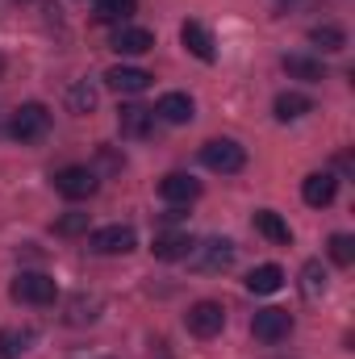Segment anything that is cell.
Here are the masks:
<instances>
[{
    "label": "cell",
    "mask_w": 355,
    "mask_h": 359,
    "mask_svg": "<svg viewBox=\"0 0 355 359\" xmlns=\"http://www.w3.org/2000/svg\"><path fill=\"white\" fill-rule=\"evenodd\" d=\"M8 297L21 301V305H55V301H59V284H55V276H46V271H21V276L8 284Z\"/></svg>",
    "instance_id": "1"
},
{
    "label": "cell",
    "mask_w": 355,
    "mask_h": 359,
    "mask_svg": "<svg viewBox=\"0 0 355 359\" xmlns=\"http://www.w3.org/2000/svg\"><path fill=\"white\" fill-rule=\"evenodd\" d=\"M8 134H13L17 142H42V138L51 134V109L38 104V100L21 104V109L8 117Z\"/></svg>",
    "instance_id": "2"
},
{
    "label": "cell",
    "mask_w": 355,
    "mask_h": 359,
    "mask_svg": "<svg viewBox=\"0 0 355 359\" xmlns=\"http://www.w3.org/2000/svg\"><path fill=\"white\" fill-rule=\"evenodd\" d=\"M201 163H205L209 172H217V176H234V172L247 168V151H243L234 138H209V142L201 147Z\"/></svg>",
    "instance_id": "3"
},
{
    "label": "cell",
    "mask_w": 355,
    "mask_h": 359,
    "mask_svg": "<svg viewBox=\"0 0 355 359\" xmlns=\"http://www.w3.org/2000/svg\"><path fill=\"white\" fill-rule=\"evenodd\" d=\"M184 326H188L192 339H217L226 330V309L217 301H196V305H188Z\"/></svg>",
    "instance_id": "4"
},
{
    "label": "cell",
    "mask_w": 355,
    "mask_h": 359,
    "mask_svg": "<svg viewBox=\"0 0 355 359\" xmlns=\"http://www.w3.org/2000/svg\"><path fill=\"white\" fill-rule=\"evenodd\" d=\"M55 188H59V196H67V201H88V196H96L100 180H96L92 168L72 163V168H59V172H55Z\"/></svg>",
    "instance_id": "5"
},
{
    "label": "cell",
    "mask_w": 355,
    "mask_h": 359,
    "mask_svg": "<svg viewBox=\"0 0 355 359\" xmlns=\"http://www.w3.org/2000/svg\"><path fill=\"white\" fill-rule=\"evenodd\" d=\"M88 247L96 255H130L138 247V234L130 226H100L88 234Z\"/></svg>",
    "instance_id": "6"
},
{
    "label": "cell",
    "mask_w": 355,
    "mask_h": 359,
    "mask_svg": "<svg viewBox=\"0 0 355 359\" xmlns=\"http://www.w3.org/2000/svg\"><path fill=\"white\" fill-rule=\"evenodd\" d=\"M251 334L260 339V343H284L288 334H293V313L288 309H260L255 313V322H251Z\"/></svg>",
    "instance_id": "7"
},
{
    "label": "cell",
    "mask_w": 355,
    "mask_h": 359,
    "mask_svg": "<svg viewBox=\"0 0 355 359\" xmlns=\"http://www.w3.org/2000/svg\"><path fill=\"white\" fill-rule=\"evenodd\" d=\"M335 196H339V176L335 172H309L301 180V201L309 209H326V205H335Z\"/></svg>",
    "instance_id": "8"
},
{
    "label": "cell",
    "mask_w": 355,
    "mask_h": 359,
    "mask_svg": "<svg viewBox=\"0 0 355 359\" xmlns=\"http://www.w3.org/2000/svg\"><path fill=\"white\" fill-rule=\"evenodd\" d=\"M155 109L147 104H121L117 109V126H121V138H151L155 134Z\"/></svg>",
    "instance_id": "9"
},
{
    "label": "cell",
    "mask_w": 355,
    "mask_h": 359,
    "mask_svg": "<svg viewBox=\"0 0 355 359\" xmlns=\"http://www.w3.org/2000/svg\"><path fill=\"white\" fill-rule=\"evenodd\" d=\"M155 117L168 121V126H188V121L196 117V104H192L188 92H163L159 104H155Z\"/></svg>",
    "instance_id": "10"
},
{
    "label": "cell",
    "mask_w": 355,
    "mask_h": 359,
    "mask_svg": "<svg viewBox=\"0 0 355 359\" xmlns=\"http://www.w3.org/2000/svg\"><path fill=\"white\" fill-rule=\"evenodd\" d=\"M180 42H184V50H188V55H196L201 63H213V59H217L213 34H209L201 21H184V25H180Z\"/></svg>",
    "instance_id": "11"
},
{
    "label": "cell",
    "mask_w": 355,
    "mask_h": 359,
    "mask_svg": "<svg viewBox=\"0 0 355 359\" xmlns=\"http://www.w3.org/2000/svg\"><path fill=\"white\" fill-rule=\"evenodd\" d=\"M192 251H196V268L201 271H226L234 264V243L230 238H209V243H201Z\"/></svg>",
    "instance_id": "12"
},
{
    "label": "cell",
    "mask_w": 355,
    "mask_h": 359,
    "mask_svg": "<svg viewBox=\"0 0 355 359\" xmlns=\"http://www.w3.org/2000/svg\"><path fill=\"white\" fill-rule=\"evenodd\" d=\"M192 234H184V230H163V234H155V243H151V251H155V259H163V264H176V259H188L192 255Z\"/></svg>",
    "instance_id": "13"
},
{
    "label": "cell",
    "mask_w": 355,
    "mask_h": 359,
    "mask_svg": "<svg viewBox=\"0 0 355 359\" xmlns=\"http://www.w3.org/2000/svg\"><path fill=\"white\" fill-rule=\"evenodd\" d=\"M151 72H142V67H109L105 72V84L113 92H121V96H138V92L151 88Z\"/></svg>",
    "instance_id": "14"
},
{
    "label": "cell",
    "mask_w": 355,
    "mask_h": 359,
    "mask_svg": "<svg viewBox=\"0 0 355 359\" xmlns=\"http://www.w3.org/2000/svg\"><path fill=\"white\" fill-rule=\"evenodd\" d=\"M159 196L168 205H192L201 196V184L188 176V172H168V176L159 180Z\"/></svg>",
    "instance_id": "15"
},
{
    "label": "cell",
    "mask_w": 355,
    "mask_h": 359,
    "mask_svg": "<svg viewBox=\"0 0 355 359\" xmlns=\"http://www.w3.org/2000/svg\"><path fill=\"white\" fill-rule=\"evenodd\" d=\"M151 46H155V34L142 29V25H117V34H113L117 55H147Z\"/></svg>",
    "instance_id": "16"
},
{
    "label": "cell",
    "mask_w": 355,
    "mask_h": 359,
    "mask_svg": "<svg viewBox=\"0 0 355 359\" xmlns=\"http://www.w3.org/2000/svg\"><path fill=\"white\" fill-rule=\"evenodd\" d=\"M280 67H284V76H288V80H305V84L326 80L322 59H309V55H284V59H280Z\"/></svg>",
    "instance_id": "17"
},
{
    "label": "cell",
    "mask_w": 355,
    "mask_h": 359,
    "mask_svg": "<svg viewBox=\"0 0 355 359\" xmlns=\"http://www.w3.org/2000/svg\"><path fill=\"white\" fill-rule=\"evenodd\" d=\"M255 230L264 234L267 243H276V247H288V243H293V230H288V222H284L276 209H260V213H255Z\"/></svg>",
    "instance_id": "18"
},
{
    "label": "cell",
    "mask_w": 355,
    "mask_h": 359,
    "mask_svg": "<svg viewBox=\"0 0 355 359\" xmlns=\"http://www.w3.org/2000/svg\"><path fill=\"white\" fill-rule=\"evenodd\" d=\"M280 288H284V271L276 268V264H260L247 276V292H255V297H272Z\"/></svg>",
    "instance_id": "19"
},
{
    "label": "cell",
    "mask_w": 355,
    "mask_h": 359,
    "mask_svg": "<svg viewBox=\"0 0 355 359\" xmlns=\"http://www.w3.org/2000/svg\"><path fill=\"white\" fill-rule=\"evenodd\" d=\"M272 109H276V121H297V117H305L314 109V100L305 92H280Z\"/></svg>",
    "instance_id": "20"
},
{
    "label": "cell",
    "mask_w": 355,
    "mask_h": 359,
    "mask_svg": "<svg viewBox=\"0 0 355 359\" xmlns=\"http://www.w3.org/2000/svg\"><path fill=\"white\" fill-rule=\"evenodd\" d=\"M309 42H314L318 50H326V55H339V50L347 46V34L326 21V25H314V29H309Z\"/></svg>",
    "instance_id": "21"
},
{
    "label": "cell",
    "mask_w": 355,
    "mask_h": 359,
    "mask_svg": "<svg viewBox=\"0 0 355 359\" xmlns=\"http://www.w3.org/2000/svg\"><path fill=\"white\" fill-rule=\"evenodd\" d=\"M134 4L138 0H96V21H121L126 25V17L134 13Z\"/></svg>",
    "instance_id": "22"
},
{
    "label": "cell",
    "mask_w": 355,
    "mask_h": 359,
    "mask_svg": "<svg viewBox=\"0 0 355 359\" xmlns=\"http://www.w3.org/2000/svg\"><path fill=\"white\" fill-rule=\"evenodd\" d=\"M67 104H72V113H92V109H96V88H92L88 80L72 84V92H67Z\"/></svg>",
    "instance_id": "23"
},
{
    "label": "cell",
    "mask_w": 355,
    "mask_h": 359,
    "mask_svg": "<svg viewBox=\"0 0 355 359\" xmlns=\"http://www.w3.org/2000/svg\"><path fill=\"white\" fill-rule=\"evenodd\" d=\"M55 234L59 238H76V234H88V213H63L55 222Z\"/></svg>",
    "instance_id": "24"
},
{
    "label": "cell",
    "mask_w": 355,
    "mask_h": 359,
    "mask_svg": "<svg viewBox=\"0 0 355 359\" xmlns=\"http://www.w3.org/2000/svg\"><path fill=\"white\" fill-rule=\"evenodd\" d=\"M330 259H335L339 268H351L355 264V238L351 234H335V238H330Z\"/></svg>",
    "instance_id": "25"
},
{
    "label": "cell",
    "mask_w": 355,
    "mask_h": 359,
    "mask_svg": "<svg viewBox=\"0 0 355 359\" xmlns=\"http://www.w3.org/2000/svg\"><path fill=\"white\" fill-rule=\"evenodd\" d=\"M301 280H305V297H322V292H326V271H322L318 259H309V264H305Z\"/></svg>",
    "instance_id": "26"
},
{
    "label": "cell",
    "mask_w": 355,
    "mask_h": 359,
    "mask_svg": "<svg viewBox=\"0 0 355 359\" xmlns=\"http://www.w3.org/2000/svg\"><path fill=\"white\" fill-rule=\"evenodd\" d=\"M21 351H25V339L13 330H0V359H17Z\"/></svg>",
    "instance_id": "27"
},
{
    "label": "cell",
    "mask_w": 355,
    "mask_h": 359,
    "mask_svg": "<svg viewBox=\"0 0 355 359\" xmlns=\"http://www.w3.org/2000/svg\"><path fill=\"white\" fill-rule=\"evenodd\" d=\"M0 76H4V59H0Z\"/></svg>",
    "instance_id": "28"
}]
</instances>
